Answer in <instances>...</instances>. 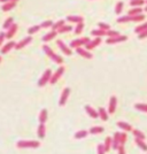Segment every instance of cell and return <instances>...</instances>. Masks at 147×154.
I'll list each match as a JSON object with an SVG mask.
<instances>
[{
    "label": "cell",
    "instance_id": "41",
    "mask_svg": "<svg viewBox=\"0 0 147 154\" xmlns=\"http://www.w3.org/2000/svg\"><path fill=\"white\" fill-rule=\"evenodd\" d=\"M53 26V22H52L51 20H47V21H44L41 24H40V28L41 29H48V28H51Z\"/></svg>",
    "mask_w": 147,
    "mask_h": 154
},
{
    "label": "cell",
    "instance_id": "17",
    "mask_svg": "<svg viewBox=\"0 0 147 154\" xmlns=\"http://www.w3.org/2000/svg\"><path fill=\"white\" fill-rule=\"evenodd\" d=\"M37 136L40 139L45 138V136H46V127H45L44 123H39L38 129H37Z\"/></svg>",
    "mask_w": 147,
    "mask_h": 154
},
{
    "label": "cell",
    "instance_id": "20",
    "mask_svg": "<svg viewBox=\"0 0 147 154\" xmlns=\"http://www.w3.org/2000/svg\"><path fill=\"white\" fill-rule=\"evenodd\" d=\"M117 127H118L120 129H122L123 131H125V132H128V131H132V127H131V124L124 122V121H120V122H117Z\"/></svg>",
    "mask_w": 147,
    "mask_h": 154
},
{
    "label": "cell",
    "instance_id": "27",
    "mask_svg": "<svg viewBox=\"0 0 147 154\" xmlns=\"http://www.w3.org/2000/svg\"><path fill=\"white\" fill-rule=\"evenodd\" d=\"M87 135H89V132H87L86 130H79V131H77L76 134L74 135V138H75V139H83V138H85Z\"/></svg>",
    "mask_w": 147,
    "mask_h": 154
},
{
    "label": "cell",
    "instance_id": "1",
    "mask_svg": "<svg viewBox=\"0 0 147 154\" xmlns=\"http://www.w3.org/2000/svg\"><path fill=\"white\" fill-rule=\"evenodd\" d=\"M43 51L45 52V54H46L48 58L51 59L52 61H54L55 63H58V64H62V62H63V59H62V57L58 55V54L53 51V50H52L48 45L43 46Z\"/></svg>",
    "mask_w": 147,
    "mask_h": 154
},
{
    "label": "cell",
    "instance_id": "8",
    "mask_svg": "<svg viewBox=\"0 0 147 154\" xmlns=\"http://www.w3.org/2000/svg\"><path fill=\"white\" fill-rule=\"evenodd\" d=\"M69 94H70V89H69V88H66V89L62 91L61 96H60L59 106H64V105H66V103H67L68 99H69Z\"/></svg>",
    "mask_w": 147,
    "mask_h": 154
},
{
    "label": "cell",
    "instance_id": "53",
    "mask_svg": "<svg viewBox=\"0 0 147 154\" xmlns=\"http://www.w3.org/2000/svg\"><path fill=\"white\" fill-rule=\"evenodd\" d=\"M145 2H146V4H147V0H145Z\"/></svg>",
    "mask_w": 147,
    "mask_h": 154
},
{
    "label": "cell",
    "instance_id": "50",
    "mask_svg": "<svg viewBox=\"0 0 147 154\" xmlns=\"http://www.w3.org/2000/svg\"><path fill=\"white\" fill-rule=\"evenodd\" d=\"M11 1H15V2H17L19 0H0V2H2V4H5V2H11Z\"/></svg>",
    "mask_w": 147,
    "mask_h": 154
},
{
    "label": "cell",
    "instance_id": "4",
    "mask_svg": "<svg viewBox=\"0 0 147 154\" xmlns=\"http://www.w3.org/2000/svg\"><path fill=\"white\" fill-rule=\"evenodd\" d=\"M91 39L87 38V37H83V38H78V39H74L70 43V48H77V47H82V46H85L87 43H89Z\"/></svg>",
    "mask_w": 147,
    "mask_h": 154
},
{
    "label": "cell",
    "instance_id": "12",
    "mask_svg": "<svg viewBox=\"0 0 147 154\" xmlns=\"http://www.w3.org/2000/svg\"><path fill=\"white\" fill-rule=\"evenodd\" d=\"M15 45H16V43H15V42H13V40L8 42L7 44H5L4 46H1L0 53H1V54H7V53L11 51V50H13L14 47H15Z\"/></svg>",
    "mask_w": 147,
    "mask_h": 154
},
{
    "label": "cell",
    "instance_id": "48",
    "mask_svg": "<svg viewBox=\"0 0 147 154\" xmlns=\"http://www.w3.org/2000/svg\"><path fill=\"white\" fill-rule=\"evenodd\" d=\"M5 38H6L5 32H0V46H2L4 42H5Z\"/></svg>",
    "mask_w": 147,
    "mask_h": 154
},
{
    "label": "cell",
    "instance_id": "37",
    "mask_svg": "<svg viewBox=\"0 0 147 154\" xmlns=\"http://www.w3.org/2000/svg\"><path fill=\"white\" fill-rule=\"evenodd\" d=\"M123 8H124V4H123L122 1H118L115 6V14L120 15V14L122 13V11H123Z\"/></svg>",
    "mask_w": 147,
    "mask_h": 154
},
{
    "label": "cell",
    "instance_id": "46",
    "mask_svg": "<svg viewBox=\"0 0 147 154\" xmlns=\"http://www.w3.org/2000/svg\"><path fill=\"white\" fill-rule=\"evenodd\" d=\"M99 29H101V30H103V31H107V30H109L110 29V26L109 24H107V23H99Z\"/></svg>",
    "mask_w": 147,
    "mask_h": 154
},
{
    "label": "cell",
    "instance_id": "47",
    "mask_svg": "<svg viewBox=\"0 0 147 154\" xmlns=\"http://www.w3.org/2000/svg\"><path fill=\"white\" fill-rule=\"evenodd\" d=\"M117 154H127V152H125V148H124V145L120 144V146L117 147Z\"/></svg>",
    "mask_w": 147,
    "mask_h": 154
},
{
    "label": "cell",
    "instance_id": "11",
    "mask_svg": "<svg viewBox=\"0 0 147 154\" xmlns=\"http://www.w3.org/2000/svg\"><path fill=\"white\" fill-rule=\"evenodd\" d=\"M100 44H101V38H100V37H96L93 40H90L89 43L85 45V48H86L87 51H90V50L96 48V46H99Z\"/></svg>",
    "mask_w": 147,
    "mask_h": 154
},
{
    "label": "cell",
    "instance_id": "5",
    "mask_svg": "<svg viewBox=\"0 0 147 154\" xmlns=\"http://www.w3.org/2000/svg\"><path fill=\"white\" fill-rule=\"evenodd\" d=\"M63 74H64V67L60 66L58 69H57V71H55L54 74H52L51 79H50V83H51V84H55L59 81V79L62 77V75H63Z\"/></svg>",
    "mask_w": 147,
    "mask_h": 154
},
{
    "label": "cell",
    "instance_id": "52",
    "mask_svg": "<svg viewBox=\"0 0 147 154\" xmlns=\"http://www.w3.org/2000/svg\"><path fill=\"white\" fill-rule=\"evenodd\" d=\"M0 62H1V57H0Z\"/></svg>",
    "mask_w": 147,
    "mask_h": 154
},
{
    "label": "cell",
    "instance_id": "3",
    "mask_svg": "<svg viewBox=\"0 0 147 154\" xmlns=\"http://www.w3.org/2000/svg\"><path fill=\"white\" fill-rule=\"evenodd\" d=\"M52 74H53V72H52L51 69H46V70L44 71V74L41 75V77L39 78V81H38L39 88H43V86H45L47 83H50V79H51Z\"/></svg>",
    "mask_w": 147,
    "mask_h": 154
},
{
    "label": "cell",
    "instance_id": "16",
    "mask_svg": "<svg viewBox=\"0 0 147 154\" xmlns=\"http://www.w3.org/2000/svg\"><path fill=\"white\" fill-rule=\"evenodd\" d=\"M58 36V31H54V30H51L50 32H47L43 37V42L44 43H47V42H51L52 39H54Z\"/></svg>",
    "mask_w": 147,
    "mask_h": 154
},
{
    "label": "cell",
    "instance_id": "13",
    "mask_svg": "<svg viewBox=\"0 0 147 154\" xmlns=\"http://www.w3.org/2000/svg\"><path fill=\"white\" fill-rule=\"evenodd\" d=\"M76 52L78 55H81V57H83L85 59H92L93 58V55L90 53L86 48H83V47H77L76 48Z\"/></svg>",
    "mask_w": 147,
    "mask_h": 154
},
{
    "label": "cell",
    "instance_id": "44",
    "mask_svg": "<svg viewBox=\"0 0 147 154\" xmlns=\"http://www.w3.org/2000/svg\"><path fill=\"white\" fill-rule=\"evenodd\" d=\"M96 153L98 154H106V149L103 144H98L96 145Z\"/></svg>",
    "mask_w": 147,
    "mask_h": 154
},
{
    "label": "cell",
    "instance_id": "40",
    "mask_svg": "<svg viewBox=\"0 0 147 154\" xmlns=\"http://www.w3.org/2000/svg\"><path fill=\"white\" fill-rule=\"evenodd\" d=\"M84 29V23L82 22V23H77V26H75V29H74V31H75V33L76 35H81L82 33V31H83Z\"/></svg>",
    "mask_w": 147,
    "mask_h": 154
},
{
    "label": "cell",
    "instance_id": "19",
    "mask_svg": "<svg viewBox=\"0 0 147 154\" xmlns=\"http://www.w3.org/2000/svg\"><path fill=\"white\" fill-rule=\"evenodd\" d=\"M118 146H120V132H115L114 137L112 138V148L117 149Z\"/></svg>",
    "mask_w": 147,
    "mask_h": 154
},
{
    "label": "cell",
    "instance_id": "31",
    "mask_svg": "<svg viewBox=\"0 0 147 154\" xmlns=\"http://www.w3.org/2000/svg\"><path fill=\"white\" fill-rule=\"evenodd\" d=\"M62 26H64V20H59V21H57L55 23H53V26H51L52 30H54V31H57L58 29H60Z\"/></svg>",
    "mask_w": 147,
    "mask_h": 154
},
{
    "label": "cell",
    "instance_id": "34",
    "mask_svg": "<svg viewBox=\"0 0 147 154\" xmlns=\"http://www.w3.org/2000/svg\"><path fill=\"white\" fill-rule=\"evenodd\" d=\"M145 4V0H130V6L132 7H141Z\"/></svg>",
    "mask_w": 147,
    "mask_h": 154
},
{
    "label": "cell",
    "instance_id": "24",
    "mask_svg": "<svg viewBox=\"0 0 147 154\" xmlns=\"http://www.w3.org/2000/svg\"><path fill=\"white\" fill-rule=\"evenodd\" d=\"M134 143H136V145H137L138 147L140 148V149H142V151L147 152V144L144 140H142V139H138V138H134Z\"/></svg>",
    "mask_w": 147,
    "mask_h": 154
},
{
    "label": "cell",
    "instance_id": "33",
    "mask_svg": "<svg viewBox=\"0 0 147 154\" xmlns=\"http://www.w3.org/2000/svg\"><path fill=\"white\" fill-rule=\"evenodd\" d=\"M134 108L137 109V110H139V112L147 113V103H136Z\"/></svg>",
    "mask_w": 147,
    "mask_h": 154
},
{
    "label": "cell",
    "instance_id": "38",
    "mask_svg": "<svg viewBox=\"0 0 147 154\" xmlns=\"http://www.w3.org/2000/svg\"><path fill=\"white\" fill-rule=\"evenodd\" d=\"M145 30H147V22H145L144 24H140V26H138L136 29H134V32L136 33H141L142 31H145Z\"/></svg>",
    "mask_w": 147,
    "mask_h": 154
},
{
    "label": "cell",
    "instance_id": "7",
    "mask_svg": "<svg viewBox=\"0 0 147 154\" xmlns=\"http://www.w3.org/2000/svg\"><path fill=\"white\" fill-rule=\"evenodd\" d=\"M125 40H128V37H127V36H121V35H118V36H116V37H109V38L106 40V44L113 45V44L123 43V42H125Z\"/></svg>",
    "mask_w": 147,
    "mask_h": 154
},
{
    "label": "cell",
    "instance_id": "39",
    "mask_svg": "<svg viewBox=\"0 0 147 154\" xmlns=\"http://www.w3.org/2000/svg\"><path fill=\"white\" fill-rule=\"evenodd\" d=\"M40 29H41L40 26H32L28 29V32H29V35H35V33H37Z\"/></svg>",
    "mask_w": 147,
    "mask_h": 154
},
{
    "label": "cell",
    "instance_id": "18",
    "mask_svg": "<svg viewBox=\"0 0 147 154\" xmlns=\"http://www.w3.org/2000/svg\"><path fill=\"white\" fill-rule=\"evenodd\" d=\"M66 20L68 21V22H71V23H82L84 21V19L82 16H77V15H69V16H67Z\"/></svg>",
    "mask_w": 147,
    "mask_h": 154
},
{
    "label": "cell",
    "instance_id": "32",
    "mask_svg": "<svg viewBox=\"0 0 147 154\" xmlns=\"http://www.w3.org/2000/svg\"><path fill=\"white\" fill-rule=\"evenodd\" d=\"M117 21V23H127V22H132V16H120L118 19L116 20Z\"/></svg>",
    "mask_w": 147,
    "mask_h": 154
},
{
    "label": "cell",
    "instance_id": "10",
    "mask_svg": "<svg viewBox=\"0 0 147 154\" xmlns=\"http://www.w3.org/2000/svg\"><path fill=\"white\" fill-rule=\"evenodd\" d=\"M117 107V98L115 96H112L109 99V106H108V114H114Z\"/></svg>",
    "mask_w": 147,
    "mask_h": 154
},
{
    "label": "cell",
    "instance_id": "28",
    "mask_svg": "<svg viewBox=\"0 0 147 154\" xmlns=\"http://www.w3.org/2000/svg\"><path fill=\"white\" fill-rule=\"evenodd\" d=\"M91 35L93 36V37H105L106 36V31H103L101 29H94V30H92L91 31Z\"/></svg>",
    "mask_w": 147,
    "mask_h": 154
},
{
    "label": "cell",
    "instance_id": "49",
    "mask_svg": "<svg viewBox=\"0 0 147 154\" xmlns=\"http://www.w3.org/2000/svg\"><path fill=\"white\" fill-rule=\"evenodd\" d=\"M146 37H147V30H145V31H142L141 33L138 35V38L139 39H144V38H146Z\"/></svg>",
    "mask_w": 147,
    "mask_h": 154
},
{
    "label": "cell",
    "instance_id": "51",
    "mask_svg": "<svg viewBox=\"0 0 147 154\" xmlns=\"http://www.w3.org/2000/svg\"><path fill=\"white\" fill-rule=\"evenodd\" d=\"M144 11H145V12H147V6L145 7V9H144Z\"/></svg>",
    "mask_w": 147,
    "mask_h": 154
},
{
    "label": "cell",
    "instance_id": "36",
    "mask_svg": "<svg viewBox=\"0 0 147 154\" xmlns=\"http://www.w3.org/2000/svg\"><path fill=\"white\" fill-rule=\"evenodd\" d=\"M103 146H105V149H106V152H108L109 149L112 148V137H107V138L105 139Z\"/></svg>",
    "mask_w": 147,
    "mask_h": 154
},
{
    "label": "cell",
    "instance_id": "9",
    "mask_svg": "<svg viewBox=\"0 0 147 154\" xmlns=\"http://www.w3.org/2000/svg\"><path fill=\"white\" fill-rule=\"evenodd\" d=\"M32 42V37L31 36H28V37H24L23 39H21L19 43H16V45H15V50H21V48H23V47H26V45H29L30 43Z\"/></svg>",
    "mask_w": 147,
    "mask_h": 154
},
{
    "label": "cell",
    "instance_id": "29",
    "mask_svg": "<svg viewBox=\"0 0 147 154\" xmlns=\"http://www.w3.org/2000/svg\"><path fill=\"white\" fill-rule=\"evenodd\" d=\"M14 24V19L13 17H8V19H6V21L4 22V24H2V28L5 29V30H8L11 26Z\"/></svg>",
    "mask_w": 147,
    "mask_h": 154
},
{
    "label": "cell",
    "instance_id": "2",
    "mask_svg": "<svg viewBox=\"0 0 147 154\" xmlns=\"http://www.w3.org/2000/svg\"><path fill=\"white\" fill-rule=\"evenodd\" d=\"M40 141L38 140H19L16 143V147L19 148H38Z\"/></svg>",
    "mask_w": 147,
    "mask_h": 154
},
{
    "label": "cell",
    "instance_id": "45",
    "mask_svg": "<svg viewBox=\"0 0 147 154\" xmlns=\"http://www.w3.org/2000/svg\"><path fill=\"white\" fill-rule=\"evenodd\" d=\"M120 33L116 31V30H112V29H109L106 31V36L107 37H116V36H118Z\"/></svg>",
    "mask_w": 147,
    "mask_h": 154
},
{
    "label": "cell",
    "instance_id": "35",
    "mask_svg": "<svg viewBox=\"0 0 147 154\" xmlns=\"http://www.w3.org/2000/svg\"><path fill=\"white\" fill-rule=\"evenodd\" d=\"M71 30H72V26H62L60 29H58L57 31H58V33H66V32H70Z\"/></svg>",
    "mask_w": 147,
    "mask_h": 154
},
{
    "label": "cell",
    "instance_id": "14",
    "mask_svg": "<svg viewBox=\"0 0 147 154\" xmlns=\"http://www.w3.org/2000/svg\"><path fill=\"white\" fill-rule=\"evenodd\" d=\"M85 112H86V114H87L90 117H92V119H96V117H99V115H98V110H96L92 106L86 105V106H85Z\"/></svg>",
    "mask_w": 147,
    "mask_h": 154
},
{
    "label": "cell",
    "instance_id": "26",
    "mask_svg": "<svg viewBox=\"0 0 147 154\" xmlns=\"http://www.w3.org/2000/svg\"><path fill=\"white\" fill-rule=\"evenodd\" d=\"M103 130H105L103 127H92L90 129L89 134H91V135H99V134H103Z\"/></svg>",
    "mask_w": 147,
    "mask_h": 154
},
{
    "label": "cell",
    "instance_id": "15",
    "mask_svg": "<svg viewBox=\"0 0 147 154\" xmlns=\"http://www.w3.org/2000/svg\"><path fill=\"white\" fill-rule=\"evenodd\" d=\"M17 28H19V26L16 24V23H14L13 26H11L8 30H7V32L5 33L6 35V38L7 39H12L14 37V35L16 33V31H17Z\"/></svg>",
    "mask_w": 147,
    "mask_h": 154
},
{
    "label": "cell",
    "instance_id": "22",
    "mask_svg": "<svg viewBox=\"0 0 147 154\" xmlns=\"http://www.w3.org/2000/svg\"><path fill=\"white\" fill-rule=\"evenodd\" d=\"M98 115H99V117H100L103 121H105V122L108 121V112L103 108V107H100V108L98 109Z\"/></svg>",
    "mask_w": 147,
    "mask_h": 154
},
{
    "label": "cell",
    "instance_id": "23",
    "mask_svg": "<svg viewBox=\"0 0 147 154\" xmlns=\"http://www.w3.org/2000/svg\"><path fill=\"white\" fill-rule=\"evenodd\" d=\"M16 6V2L15 1H11V2H5V4H2V7H1V9L4 11V12H9V11H12L14 9Z\"/></svg>",
    "mask_w": 147,
    "mask_h": 154
},
{
    "label": "cell",
    "instance_id": "21",
    "mask_svg": "<svg viewBox=\"0 0 147 154\" xmlns=\"http://www.w3.org/2000/svg\"><path fill=\"white\" fill-rule=\"evenodd\" d=\"M47 116H48V113H47V109L46 108H43L40 110V113H39V116H38V121L39 123H44L47 121Z\"/></svg>",
    "mask_w": 147,
    "mask_h": 154
},
{
    "label": "cell",
    "instance_id": "30",
    "mask_svg": "<svg viewBox=\"0 0 147 154\" xmlns=\"http://www.w3.org/2000/svg\"><path fill=\"white\" fill-rule=\"evenodd\" d=\"M138 14H142L141 7H133L132 9L129 11V15L130 16H134V15H138Z\"/></svg>",
    "mask_w": 147,
    "mask_h": 154
},
{
    "label": "cell",
    "instance_id": "43",
    "mask_svg": "<svg viewBox=\"0 0 147 154\" xmlns=\"http://www.w3.org/2000/svg\"><path fill=\"white\" fill-rule=\"evenodd\" d=\"M127 139H128V135H127V132H125V131L120 132V144L124 145V143L127 141Z\"/></svg>",
    "mask_w": 147,
    "mask_h": 154
},
{
    "label": "cell",
    "instance_id": "25",
    "mask_svg": "<svg viewBox=\"0 0 147 154\" xmlns=\"http://www.w3.org/2000/svg\"><path fill=\"white\" fill-rule=\"evenodd\" d=\"M132 135L134 136V138H138V139H142V140H145V134L140 131L139 129H132Z\"/></svg>",
    "mask_w": 147,
    "mask_h": 154
},
{
    "label": "cell",
    "instance_id": "42",
    "mask_svg": "<svg viewBox=\"0 0 147 154\" xmlns=\"http://www.w3.org/2000/svg\"><path fill=\"white\" fill-rule=\"evenodd\" d=\"M144 20H145V15L144 14H138V15L132 16V22H141Z\"/></svg>",
    "mask_w": 147,
    "mask_h": 154
},
{
    "label": "cell",
    "instance_id": "6",
    "mask_svg": "<svg viewBox=\"0 0 147 154\" xmlns=\"http://www.w3.org/2000/svg\"><path fill=\"white\" fill-rule=\"evenodd\" d=\"M57 45L59 46V48L61 50V52H62L63 54L68 55V57L72 55V51H71V48L68 45H66V43H64L63 40H61V39L57 40Z\"/></svg>",
    "mask_w": 147,
    "mask_h": 154
}]
</instances>
